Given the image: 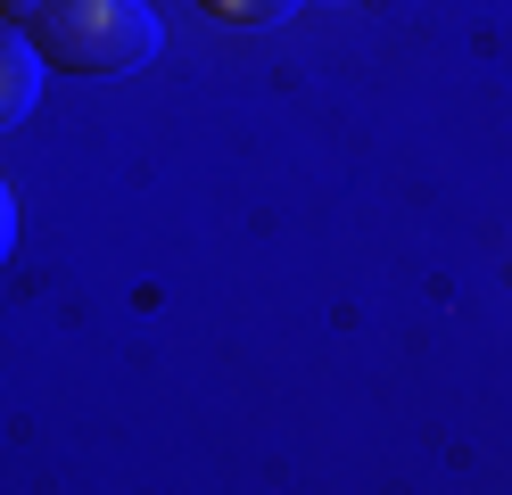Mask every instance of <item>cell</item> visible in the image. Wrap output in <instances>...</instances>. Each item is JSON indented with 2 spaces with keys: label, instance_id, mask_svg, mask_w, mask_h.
Masks as SVG:
<instances>
[{
  "label": "cell",
  "instance_id": "7a4b0ae2",
  "mask_svg": "<svg viewBox=\"0 0 512 495\" xmlns=\"http://www.w3.org/2000/svg\"><path fill=\"white\" fill-rule=\"evenodd\" d=\"M42 99V50L25 33H0V132H17Z\"/></svg>",
  "mask_w": 512,
  "mask_h": 495
},
{
  "label": "cell",
  "instance_id": "277c9868",
  "mask_svg": "<svg viewBox=\"0 0 512 495\" xmlns=\"http://www.w3.org/2000/svg\"><path fill=\"white\" fill-rule=\"evenodd\" d=\"M9 248H17V198H9V182H0V264H9Z\"/></svg>",
  "mask_w": 512,
  "mask_h": 495
},
{
  "label": "cell",
  "instance_id": "6da1fadb",
  "mask_svg": "<svg viewBox=\"0 0 512 495\" xmlns=\"http://www.w3.org/2000/svg\"><path fill=\"white\" fill-rule=\"evenodd\" d=\"M25 42L58 75H133L157 58V9L149 0H34Z\"/></svg>",
  "mask_w": 512,
  "mask_h": 495
},
{
  "label": "cell",
  "instance_id": "3957f363",
  "mask_svg": "<svg viewBox=\"0 0 512 495\" xmlns=\"http://www.w3.org/2000/svg\"><path fill=\"white\" fill-rule=\"evenodd\" d=\"M199 9L215 25H281V17H298V0H199Z\"/></svg>",
  "mask_w": 512,
  "mask_h": 495
}]
</instances>
